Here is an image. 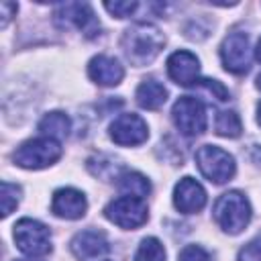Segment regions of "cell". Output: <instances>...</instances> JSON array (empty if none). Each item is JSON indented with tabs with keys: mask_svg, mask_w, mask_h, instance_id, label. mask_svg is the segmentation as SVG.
Here are the masks:
<instances>
[{
	"mask_svg": "<svg viewBox=\"0 0 261 261\" xmlns=\"http://www.w3.org/2000/svg\"><path fill=\"white\" fill-rule=\"evenodd\" d=\"M110 249L104 232L100 230H82L71 239V253L80 261H94L106 255Z\"/></svg>",
	"mask_w": 261,
	"mask_h": 261,
	"instance_id": "cell-13",
	"label": "cell"
},
{
	"mask_svg": "<svg viewBox=\"0 0 261 261\" xmlns=\"http://www.w3.org/2000/svg\"><path fill=\"white\" fill-rule=\"evenodd\" d=\"M0 8H2V27H6L8 24V20L12 18V12H16V4H12V2H2L0 4Z\"/></svg>",
	"mask_w": 261,
	"mask_h": 261,
	"instance_id": "cell-26",
	"label": "cell"
},
{
	"mask_svg": "<svg viewBox=\"0 0 261 261\" xmlns=\"http://www.w3.org/2000/svg\"><path fill=\"white\" fill-rule=\"evenodd\" d=\"M257 88H259V90H261V75H259V77H257Z\"/></svg>",
	"mask_w": 261,
	"mask_h": 261,
	"instance_id": "cell-29",
	"label": "cell"
},
{
	"mask_svg": "<svg viewBox=\"0 0 261 261\" xmlns=\"http://www.w3.org/2000/svg\"><path fill=\"white\" fill-rule=\"evenodd\" d=\"M255 57H257V61L261 63V39L257 41V47H255Z\"/></svg>",
	"mask_w": 261,
	"mask_h": 261,
	"instance_id": "cell-27",
	"label": "cell"
},
{
	"mask_svg": "<svg viewBox=\"0 0 261 261\" xmlns=\"http://www.w3.org/2000/svg\"><path fill=\"white\" fill-rule=\"evenodd\" d=\"M171 118L175 128L186 137H196L206 130V108L200 100L192 96H181L173 104Z\"/></svg>",
	"mask_w": 261,
	"mask_h": 261,
	"instance_id": "cell-7",
	"label": "cell"
},
{
	"mask_svg": "<svg viewBox=\"0 0 261 261\" xmlns=\"http://www.w3.org/2000/svg\"><path fill=\"white\" fill-rule=\"evenodd\" d=\"M104 214L110 222H114L120 228H139L149 218L147 204L143 202V198H135V196H120L112 200L104 208Z\"/></svg>",
	"mask_w": 261,
	"mask_h": 261,
	"instance_id": "cell-6",
	"label": "cell"
},
{
	"mask_svg": "<svg viewBox=\"0 0 261 261\" xmlns=\"http://www.w3.org/2000/svg\"><path fill=\"white\" fill-rule=\"evenodd\" d=\"M196 165L200 173L212 184H226L237 169L232 155L216 145H202L196 151Z\"/></svg>",
	"mask_w": 261,
	"mask_h": 261,
	"instance_id": "cell-4",
	"label": "cell"
},
{
	"mask_svg": "<svg viewBox=\"0 0 261 261\" xmlns=\"http://www.w3.org/2000/svg\"><path fill=\"white\" fill-rule=\"evenodd\" d=\"M147 137H149L147 122L139 114H133V112L120 114L110 124V139L116 145H122V147L141 145L143 141H147Z\"/></svg>",
	"mask_w": 261,
	"mask_h": 261,
	"instance_id": "cell-9",
	"label": "cell"
},
{
	"mask_svg": "<svg viewBox=\"0 0 261 261\" xmlns=\"http://www.w3.org/2000/svg\"><path fill=\"white\" fill-rule=\"evenodd\" d=\"M206 204V190L194 177H181L173 188V206L184 214L200 212Z\"/></svg>",
	"mask_w": 261,
	"mask_h": 261,
	"instance_id": "cell-11",
	"label": "cell"
},
{
	"mask_svg": "<svg viewBox=\"0 0 261 261\" xmlns=\"http://www.w3.org/2000/svg\"><path fill=\"white\" fill-rule=\"evenodd\" d=\"M61 157V145L55 139L49 137H39L24 141L12 155L14 163L24 169H43L53 165Z\"/></svg>",
	"mask_w": 261,
	"mask_h": 261,
	"instance_id": "cell-3",
	"label": "cell"
},
{
	"mask_svg": "<svg viewBox=\"0 0 261 261\" xmlns=\"http://www.w3.org/2000/svg\"><path fill=\"white\" fill-rule=\"evenodd\" d=\"M55 20L61 27H75V29L84 31L88 37H92L96 27H98V22L94 18V12H92V6L86 4V2L59 4L57 10H55Z\"/></svg>",
	"mask_w": 261,
	"mask_h": 261,
	"instance_id": "cell-10",
	"label": "cell"
},
{
	"mask_svg": "<svg viewBox=\"0 0 261 261\" xmlns=\"http://www.w3.org/2000/svg\"><path fill=\"white\" fill-rule=\"evenodd\" d=\"M135 96H137L139 106H143V108H147V110H157V108H161V106L165 104V100H167V90H165V86H163L161 82H157V80H145V82L139 84Z\"/></svg>",
	"mask_w": 261,
	"mask_h": 261,
	"instance_id": "cell-16",
	"label": "cell"
},
{
	"mask_svg": "<svg viewBox=\"0 0 261 261\" xmlns=\"http://www.w3.org/2000/svg\"><path fill=\"white\" fill-rule=\"evenodd\" d=\"M177 261H210V255L200 245H188L181 249Z\"/></svg>",
	"mask_w": 261,
	"mask_h": 261,
	"instance_id": "cell-25",
	"label": "cell"
},
{
	"mask_svg": "<svg viewBox=\"0 0 261 261\" xmlns=\"http://www.w3.org/2000/svg\"><path fill=\"white\" fill-rule=\"evenodd\" d=\"M257 122H259V126H261V102L257 104Z\"/></svg>",
	"mask_w": 261,
	"mask_h": 261,
	"instance_id": "cell-28",
	"label": "cell"
},
{
	"mask_svg": "<svg viewBox=\"0 0 261 261\" xmlns=\"http://www.w3.org/2000/svg\"><path fill=\"white\" fill-rule=\"evenodd\" d=\"M51 210L55 216L65 218V220H77L86 214L88 210V202L86 196L73 188H59L53 194L51 200Z\"/></svg>",
	"mask_w": 261,
	"mask_h": 261,
	"instance_id": "cell-12",
	"label": "cell"
},
{
	"mask_svg": "<svg viewBox=\"0 0 261 261\" xmlns=\"http://www.w3.org/2000/svg\"><path fill=\"white\" fill-rule=\"evenodd\" d=\"M16 261H33V259H16Z\"/></svg>",
	"mask_w": 261,
	"mask_h": 261,
	"instance_id": "cell-30",
	"label": "cell"
},
{
	"mask_svg": "<svg viewBox=\"0 0 261 261\" xmlns=\"http://www.w3.org/2000/svg\"><path fill=\"white\" fill-rule=\"evenodd\" d=\"M116 188L124 196H135V198H145L151 192V184L145 175L137 171H124L116 177Z\"/></svg>",
	"mask_w": 261,
	"mask_h": 261,
	"instance_id": "cell-17",
	"label": "cell"
},
{
	"mask_svg": "<svg viewBox=\"0 0 261 261\" xmlns=\"http://www.w3.org/2000/svg\"><path fill=\"white\" fill-rule=\"evenodd\" d=\"M69 128H71V122L63 112H49L39 122V130L43 133V137H49L55 141L65 139L69 135Z\"/></svg>",
	"mask_w": 261,
	"mask_h": 261,
	"instance_id": "cell-18",
	"label": "cell"
},
{
	"mask_svg": "<svg viewBox=\"0 0 261 261\" xmlns=\"http://www.w3.org/2000/svg\"><path fill=\"white\" fill-rule=\"evenodd\" d=\"M20 200V188L16 184L10 181H2V190H0V202H2V216H8L16 204Z\"/></svg>",
	"mask_w": 261,
	"mask_h": 261,
	"instance_id": "cell-21",
	"label": "cell"
},
{
	"mask_svg": "<svg viewBox=\"0 0 261 261\" xmlns=\"http://www.w3.org/2000/svg\"><path fill=\"white\" fill-rule=\"evenodd\" d=\"M220 59L226 71L245 73L251 67L249 37L245 33H230L220 45Z\"/></svg>",
	"mask_w": 261,
	"mask_h": 261,
	"instance_id": "cell-8",
	"label": "cell"
},
{
	"mask_svg": "<svg viewBox=\"0 0 261 261\" xmlns=\"http://www.w3.org/2000/svg\"><path fill=\"white\" fill-rule=\"evenodd\" d=\"M214 218L224 232L239 234L251 220V204L241 192H226L214 204Z\"/></svg>",
	"mask_w": 261,
	"mask_h": 261,
	"instance_id": "cell-2",
	"label": "cell"
},
{
	"mask_svg": "<svg viewBox=\"0 0 261 261\" xmlns=\"http://www.w3.org/2000/svg\"><path fill=\"white\" fill-rule=\"evenodd\" d=\"M165 37L161 31L149 22H137L122 35V51L126 59L135 65H147L151 63L163 49Z\"/></svg>",
	"mask_w": 261,
	"mask_h": 261,
	"instance_id": "cell-1",
	"label": "cell"
},
{
	"mask_svg": "<svg viewBox=\"0 0 261 261\" xmlns=\"http://www.w3.org/2000/svg\"><path fill=\"white\" fill-rule=\"evenodd\" d=\"M16 247L31 257L47 255L51 251V232L49 228L35 218H20L14 224Z\"/></svg>",
	"mask_w": 261,
	"mask_h": 261,
	"instance_id": "cell-5",
	"label": "cell"
},
{
	"mask_svg": "<svg viewBox=\"0 0 261 261\" xmlns=\"http://www.w3.org/2000/svg\"><path fill=\"white\" fill-rule=\"evenodd\" d=\"M88 75H90V80L96 82L98 86L110 88V86H116V84L122 82L124 69H122V65H120L114 57L96 55V57H92L90 63H88Z\"/></svg>",
	"mask_w": 261,
	"mask_h": 261,
	"instance_id": "cell-15",
	"label": "cell"
},
{
	"mask_svg": "<svg viewBox=\"0 0 261 261\" xmlns=\"http://www.w3.org/2000/svg\"><path fill=\"white\" fill-rule=\"evenodd\" d=\"M135 261H165V249H163L161 241L155 237L143 239L137 249Z\"/></svg>",
	"mask_w": 261,
	"mask_h": 261,
	"instance_id": "cell-20",
	"label": "cell"
},
{
	"mask_svg": "<svg viewBox=\"0 0 261 261\" xmlns=\"http://www.w3.org/2000/svg\"><path fill=\"white\" fill-rule=\"evenodd\" d=\"M167 73H169V77L175 84H179V86H192L194 82H198L200 61L190 51H184V49L181 51H175L167 59Z\"/></svg>",
	"mask_w": 261,
	"mask_h": 261,
	"instance_id": "cell-14",
	"label": "cell"
},
{
	"mask_svg": "<svg viewBox=\"0 0 261 261\" xmlns=\"http://www.w3.org/2000/svg\"><path fill=\"white\" fill-rule=\"evenodd\" d=\"M137 2H106L104 4V8L112 14V16H116V18H126V16H130L135 10H137Z\"/></svg>",
	"mask_w": 261,
	"mask_h": 261,
	"instance_id": "cell-22",
	"label": "cell"
},
{
	"mask_svg": "<svg viewBox=\"0 0 261 261\" xmlns=\"http://www.w3.org/2000/svg\"><path fill=\"white\" fill-rule=\"evenodd\" d=\"M196 84H200L206 92H210L216 100H220V102H224V100H228V90L218 82V80H198Z\"/></svg>",
	"mask_w": 261,
	"mask_h": 261,
	"instance_id": "cell-24",
	"label": "cell"
},
{
	"mask_svg": "<svg viewBox=\"0 0 261 261\" xmlns=\"http://www.w3.org/2000/svg\"><path fill=\"white\" fill-rule=\"evenodd\" d=\"M239 261H261V237L253 239L239 251Z\"/></svg>",
	"mask_w": 261,
	"mask_h": 261,
	"instance_id": "cell-23",
	"label": "cell"
},
{
	"mask_svg": "<svg viewBox=\"0 0 261 261\" xmlns=\"http://www.w3.org/2000/svg\"><path fill=\"white\" fill-rule=\"evenodd\" d=\"M214 128L220 137H228V139H237L243 130V122L239 118V114L234 110H222L218 112L216 116V122H214Z\"/></svg>",
	"mask_w": 261,
	"mask_h": 261,
	"instance_id": "cell-19",
	"label": "cell"
}]
</instances>
